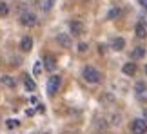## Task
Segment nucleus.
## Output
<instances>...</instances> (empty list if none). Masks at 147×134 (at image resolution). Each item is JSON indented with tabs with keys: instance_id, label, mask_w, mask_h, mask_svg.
<instances>
[{
	"instance_id": "7",
	"label": "nucleus",
	"mask_w": 147,
	"mask_h": 134,
	"mask_svg": "<svg viewBox=\"0 0 147 134\" xmlns=\"http://www.w3.org/2000/svg\"><path fill=\"white\" fill-rule=\"evenodd\" d=\"M122 72L125 76H134L136 74V64H133V62H127V64H123L122 67Z\"/></svg>"
},
{
	"instance_id": "24",
	"label": "nucleus",
	"mask_w": 147,
	"mask_h": 134,
	"mask_svg": "<svg viewBox=\"0 0 147 134\" xmlns=\"http://www.w3.org/2000/svg\"><path fill=\"white\" fill-rule=\"evenodd\" d=\"M102 100H104V102H113V96H109V94H105V96L102 98Z\"/></svg>"
},
{
	"instance_id": "21",
	"label": "nucleus",
	"mask_w": 147,
	"mask_h": 134,
	"mask_svg": "<svg viewBox=\"0 0 147 134\" xmlns=\"http://www.w3.org/2000/svg\"><path fill=\"white\" fill-rule=\"evenodd\" d=\"M53 4H55V0H46V2H44V5H42V9H44V11H49L51 7H53Z\"/></svg>"
},
{
	"instance_id": "6",
	"label": "nucleus",
	"mask_w": 147,
	"mask_h": 134,
	"mask_svg": "<svg viewBox=\"0 0 147 134\" xmlns=\"http://www.w3.org/2000/svg\"><path fill=\"white\" fill-rule=\"evenodd\" d=\"M69 29H71L73 35H82V31H84L82 20H71V22H69Z\"/></svg>"
},
{
	"instance_id": "17",
	"label": "nucleus",
	"mask_w": 147,
	"mask_h": 134,
	"mask_svg": "<svg viewBox=\"0 0 147 134\" xmlns=\"http://www.w3.org/2000/svg\"><path fill=\"white\" fill-rule=\"evenodd\" d=\"M120 15H122V9L113 7V9H109V13H107V18H109V20H116Z\"/></svg>"
},
{
	"instance_id": "16",
	"label": "nucleus",
	"mask_w": 147,
	"mask_h": 134,
	"mask_svg": "<svg viewBox=\"0 0 147 134\" xmlns=\"http://www.w3.org/2000/svg\"><path fill=\"white\" fill-rule=\"evenodd\" d=\"M94 129L100 131V132H105V129H107V121L102 120V118H98L96 121H94Z\"/></svg>"
},
{
	"instance_id": "14",
	"label": "nucleus",
	"mask_w": 147,
	"mask_h": 134,
	"mask_svg": "<svg viewBox=\"0 0 147 134\" xmlns=\"http://www.w3.org/2000/svg\"><path fill=\"white\" fill-rule=\"evenodd\" d=\"M131 56H133L134 60L144 58V56H145V47H134L133 51H131Z\"/></svg>"
},
{
	"instance_id": "23",
	"label": "nucleus",
	"mask_w": 147,
	"mask_h": 134,
	"mask_svg": "<svg viewBox=\"0 0 147 134\" xmlns=\"http://www.w3.org/2000/svg\"><path fill=\"white\" fill-rule=\"evenodd\" d=\"M113 123H115V125H120V116H118V114L113 116Z\"/></svg>"
},
{
	"instance_id": "9",
	"label": "nucleus",
	"mask_w": 147,
	"mask_h": 134,
	"mask_svg": "<svg viewBox=\"0 0 147 134\" xmlns=\"http://www.w3.org/2000/svg\"><path fill=\"white\" fill-rule=\"evenodd\" d=\"M134 35H136L138 38H147V25L144 24V22H138L136 27H134Z\"/></svg>"
},
{
	"instance_id": "2",
	"label": "nucleus",
	"mask_w": 147,
	"mask_h": 134,
	"mask_svg": "<svg viewBox=\"0 0 147 134\" xmlns=\"http://www.w3.org/2000/svg\"><path fill=\"white\" fill-rule=\"evenodd\" d=\"M60 83H62V78L58 74H53L47 80V85H46V91L49 96H55L56 92H58V89H60Z\"/></svg>"
},
{
	"instance_id": "10",
	"label": "nucleus",
	"mask_w": 147,
	"mask_h": 134,
	"mask_svg": "<svg viewBox=\"0 0 147 134\" xmlns=\"http://www.w3.org/2000/svg\"><path fill=\"white\" fill-rule=\"evenodd\" d=\"M44 67H46L47 71H55L56 69V58L53 54H47V56L44 58Z\"/></svg>"
},
{
	"instance_id": "28",
	"label": "nucleus",
	"mask_w": 147,
	"mask_h": 134,
	"mask_svg": "<svg viewBox=\"0 0 147 134\" xmlns=\"http://www.w3.org/2000/svg\"><path fill=\"white\" fill-rule=\"evenodd\" d=\"M0 65H2V58H0Z\"/></svg>"
},
{
	"instance_id": "20",
	"label": "nucleus",
	"mask_w": 147,
	"mask_h": 134,
	"mask_svg": "<svg viewBox=\"0 0 147 134\" xmlns=\"http://www.w3.org/2000/svg\"><path fill=\"white\" fill-rule=\"evenodd\" d=\"M5 125H7V129H15V127H18V120H7Z\"/></svg>"
},
{
	"instance_id": "3",
	"label": "nucleus",
	"mask_w": 147,
	"mask_h": 134,
	"mask_svg": "<svg viewBox=\"0 0 147 134\" xmlns=\"http://www.w3.org/2000/svg\"><path fill=\"white\" fill-rule=\"evenodd\" d=\"M20 24L26 25V27H33L36 25V15L31 13V11H24V13L20 15Z\"/></svg>"
},
{
	"instance_id": "22",
	"label": "nucleus",
	"mask_w": 147,
	"mask_h": 134,
	"mask_svg": "<svg viewBox=\"0 0 147 134\" xmlns=\"http://www.w3.org/2000/svg\"><path fill=\"white\" fill-rule=\"evenodd\" d=\"M87 51V44H78V53H86Z\"/></svg>"
},
{
	"instance_id": "19",
	"label": "nucleus",
	"mask_w": 147,
	"mask_h": 134,
	"mask_svg": "<svg viewBox=\"0 0 147 134\" xmlns=\"http://www.w3.org/2000/svg\"><path fill=\"white\" fill-rule=\"evenodd\" d=\"M42 69H44V67H42V62H35V67H33V74H35V76H40V74H42Z\"/></svg>"
},
{
	"instance_id": "27",
	"label": "nucleus",
	"mask_w": 147,
	"mask_h": 134,
	"mask_svg": "<svg viewBox=\"0 0 147 134\" xmlns=\"http://www.w3.org/2000/svg\"><path fill=\"white\" fill-rule=\"evenodd\" d=\"M145 74H147V65H145Z\"/></svg>"
},
{
	"instance_id": "13",
	"label": "nucleus",
	"mask_w": 147,
	"mask_h": 134,
	"mask_svg": "<svg viewBox=\"0 0 147 134\" xmlns=\"http://www.w3.org/2000/svg\"><path fill=\"white\" fill-rule=\"evenodd\" d=\"M134 91H136L138 96L147 98V83H145V82H136V85H134Z\"/></svg>"
},
{
	"instance_id": "5",
	"label": "nucleus",
	"mask_w": 147,
	"mask_h": 134,
	"mask_svg": "<svg viewBox=\"0 0 147 134\" xmlns=\"http://www.w3.org/2000/svg\"><path fill=\"white\" fill-rule=\"evenodd\" d=\"M56 42H58L62 47H71V46H73L71 36L65 35V33H60V35H56Z\"/></svg>"
},
{
	"instance_id": "26",
	"label": "nucleus",
	"mask_w": 147,
	"mask_h": 134,
	"mask_svg": "<svg viewBox=\"0 0 147 134\" xmlns=\"http://www.w3.org/2000/svg\"><path fill=\"white\" fill-rule=\"evenodd\" d=\"M144 116H145V118H144V120L147 121V107H145V111H144Z\"/></svg>"
},
{
	"instance_id": "4",
	"label": "nucleus",
	"mask_w": 147,
	"mask_h": 134,
	"mask_svg": "<svg viewBox=\"0 0 147 134\" xmlns=\"http://www.w3.org/2000/svg\"><path fill=\"white\" fill-rule=\"evenodd\" d=\"M131 131H133V134H147V121L144 118L134 120L131 123Z\"/></svg>"
},
{
	"instance_id": "11",
	"label": "nucleus",
	"mask_w": 147,
	"mask_h": 134,
	"mask_svg": "<svg viewBox=\"0 0 147 134\" xmlns=\"http://www.w3.org/2000/svg\"><path fill=\"white\" fill-rule=\"evenodd\" d=\"M0 82H2L4 87H9V89H15L16 87V80H15L13 76H9V74H4L2 78H0Z\"/></svg>"
},
{
	"instance_id": "8",
	"label": "nucleus",
	"mask_w": 147,
	"mask_h": 134,
	"mask_svg": "<svg viewBox=\"0 0 147 134\" xmlns=\"http://www.w3.org/2000/svg\"><path fill=\"white\" fill-rule=\"evenodd\" d=\"M20 49L24 53H29L33 49V38L31 36H24V38H22V40H20Z\"/></svg>"
},
{
	"instance_id": "18",
	"label": "nucleus",
	"mask_w": 147,
	"mask_h": 134,
	"mask_svg": "<svg viewBox=\"0 0 147 134\" xmlns=\"http://www.w3.org/2000/svg\"><path fill=\"white\" fill-rule=\"evenodd\" d=\"M9 15V5L5 2H0V16H7Z\"/></svg>"
},
{
	"instance_id": "12",
	"label": "nucleus",
	"mask_w": 147,
	"mask_h": 134,
	"mask_svg": "<svg viewBox=\"0 0 147 134\" xmlns=\"http://www.w3.org/2000/svg\"><path fill=\"white\" fill-rule=\"evenodd\" d=\"M123 47H125V40H123V38L116 36V38L111 40V49H115V51H122Z\"/></svg>"
},
{
	"instance_id": "25",
	"label": "nucleus",
	"mask_w": 147,
	"mask_h": 134,
	"mask_svg": "<svg viewBox=\"0 0 147 134\" xmlns=\"http://www.w3.org/2000/svg\"><path fill=\"white\" fill-rule=\"evenodd\" d=\"M138 4L142 5V7H145V9H147V0H138Z\"/></svg>"
},
{
	"instance_id": "15",
	"label": "nucleus",
	"mask_w": 147,
	"mask_h": 134,
	"mask_svg": "<svg viewBox=\"0 0 147 134\" xmlns=\"http://www.w3.org/2000/svg\"><path fill=\"white\" fill-rule=\"evenodd\" d=\"M24 85H26V89H27V91H29V92H33V91H35V89H36V83L33 82L29 76H24Z\"/></svg>"
},
{
	"instance_id": "1",
	"label": "nucleus",
	"mask_w": 147,
	"mask_h": 134,
	"mask_svg": "<svg viewBox=\"0 0 147 134\" xmlns=\"http://www.w3.org/2000/svg\"><path fill=\"white\" fill-rule=\"evenodd\" d=\"M82 78L86 80L87 83H98L102 80V76H100V72L94 69L93 65H87V67H84V71H82Z\"/></svg>"
}]
</instances>
